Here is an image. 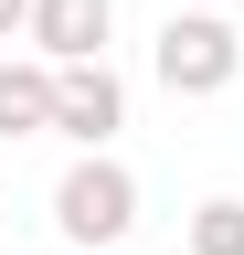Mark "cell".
Instances as JSON below:
<instances>
[{
    "label": "cell",
    "instance_id": "52a82bcc",
    "mask_svg": "<svg viewBox=\"0 0 244 255\" xmlns=\"http://www.w3.org/2000/svg\"><path fill=\"white\" fill-rule=\"evenodd\" d=\"M11 32H32V0H0V43H11Z\"/></svg>",
    "mask_w": 244,
    "mask_h": 255
},
{
    "label": "cell",
    "instance_id": "7a4b0ae2",
    "mask_svg": "<svg viewBox=\"0 0 244 255\" xmlns=\"http://www.w3.org/2000/svg\"><path fill=\"white\" fill-rule=\"evenodd\" d=\"M149 64H160V85H170V96H223V85L244 75V32H234L223 11H170Z\"/></svg>",
    "mask_w": 244,
    "mask_h": 255
},
{
    "label": "cell",
    "instance_id": "6da1fadb",
    "mask_svg": "<svg viewBox=\"0 0 244 255\" xmlns=\"http://www.w3.org/2000/svg\"><path fill=\"white\" fill-rule=\"evenodd\" d=\"M53 234L64 245H128L138 234V170L106 149H85L64 181H53Z\"/></svg>",
    "mask_w": 244,
    "mask_h": 255
},
{
    "label": "cell",
    "instance_id": "277c9868",
    "mask_svg": "<svg viewBox=\"0 0 244 255\" xmlns=\"http://www.w3.org/2000/svg\"><path fill=\"white\" fill-rule=\"evenodd\" d=\"M117 32V0H32V53L43 64H96Z\"/></svg>",
    "mask_w": 244,
    "mask_h": 255
},
{
    "label": "cell",
    "instance_id": "3957f363",
    "mask_svg": "<svg viewBox=\"0 0 244 255\" xmlns=\"http://www.w3.org/2000/svg\"><path fill=\"white\" fill-rule=\"evenodd\" d=\"M117 128H128V85H117V64H64V96H53V138H75V149H106Z\"/></svg>",
    "mask_w": 244,
    "mask_h": 255
},
{
    "label": "cell",
    "instance_id": "5b68a950",
    "mask_svg": "<svg viewBox=\"0 0 244 255\" xmlns=\"http://www.w3.org/2000/svg\"><path fill=\"white\" fill-rule=\"evenodd\" d=\"M53 96H64V64H0V138H43L53 128Z\"/></svg>",
    "mask_w": 244,
    "mask_h": 255
},
{
    "label": "cell",
    "instance_id": "8992f818",
    "mask_svg": "<svg viewBox=\"0 0 244 255\" xmlns=\"http://www.w3.org/2000/svg\"><path fill=\"white\" fill-rule=\"evenodd\" d=\"M191 255H244V202H234V191L191 213Z\"/></svg>",
    "mask_w": 244,
    "mask_h": 255
}]
</instances>
